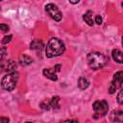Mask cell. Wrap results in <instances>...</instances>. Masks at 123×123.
Instances as JSON below:
<instances>
[{
    "label": "cell",
    "mask_w": 123,
    "mask_h": 123,
    "mask_svg": "<svg viewBox=\"0 0 123 123\" xmlns=\"http://www.w3.org/2000/svg\"><path fill=\"white\" fill-rule=\"evenodd\" d=\"M42 73L46 78H48L52 81L58 80V75H57V71L55 70V68H44Z\"/></svg>",
    "instance_id": "obj_10"
},
{
    "label": "cell",
    "mask_w": 123,
    "mask_h": 123,
    "mask_svg": "<svg viewBox=\"0 0 123 123\" xmlns=\"http://www.w3.org/2000/svg\"><path fill=\"white\" fill-rule=\"evenodd\" d=\"M111 57L113 61L118 63H123V53L118 49H113L111 51Z\"/></svg>",
    "instance_id": "obj_12"
},
{
    "label": "cell",
    "mask_w": 123,
    "mask_h": 123,
    "mask_svg": "<svg viewBox=\"0 0 123 123\" xmlns=\"http://www.w3.org/2000/svg\"><path fill=\"white\" fill-rule=\"evenodd\" d=\"M61 123H78V122L75 120H65V121H62Z\"/></svg>",
    "instance_id": "obj_22"
},
{
    "label": "cell",
    "mask_w": 123,
    "mask_h": 123,
    "mask_svg": "<svg viewBox=\"0 0 123 123\" xmlns=\"http://www.w3.org/2000/svg\"><path fill=\"white\" fill-rule=\"evenodd\" d=\"M12 35L5 36V37H3V39H2V43H3V44H8V43L12 40Z\"/></svg>",
    "instance_id": "obj_17"
},
{
    "label": "cell",
    "mask_w": 123,
    "mask_h": 123,
    "mask_svg": "<svg viewBox=\"0 0 123 123\" xmlns=\"http://www.w3.org/2000/svg\"><path fill=\"white\" fill-rule=\"evenodd\" d=\"M83 19L85 20V22L88 25V26H92L94 24V21L92 19V12L91 11H87L84 15H83Z\"/></svg>",
    "instance_id": "obj_15"
},
{
    "label": "cell",
    "mask_w": 123,
    "mask_h": 123,
    "mask_svg": "<svg viewBox=\"0 0 123 123\" xmlns=\"http://www.w3.org/2000/svg\"><path fill=\"white\" fill-rule=\"evenodd\" d=\"M40 108L42 110H50V109H60V97L54 96L50 100H44L40 103Z\"/></svg>",
    "instance_id": "obj_7"
},
{
    "label": "cell",
    "mask_w": 123,
    "mask_h": 123,
    "mask_svg": "<svg viewBox=\"0 0 123 123\" xmlns=\"http://www.w3.org/2000/svg\"><path fill=\"white\" fill-rule=\"evenodd\" d=\"M111 121L114 123H123V111H113L111 113Z\"/></svg>",
    "instance_id": "obj_9"
},
{
    "label": "cell",
    "mask_w": 123,
    "mask_h": 123,
    "mask_svg": "<svg viewBox=\"0 0 123 123\" xmlns=\"http://www.w3.org/2000/svg\"><path fill=\"white\" fill-rule=\"evenodd\" d=\"M18 62H19V64L21 66H27V65H29V64H31L33 62V59L30 56L23 54V55H21L19 57Z\"/></svg>",
    "instance_id": "obj_13"
},
{
    "label": "cell",
    "mask_w": 123,
    "mask_h": 123,
    "mask_svg": "<svg viewBox=\"0 0 123 123\" xmlns=\"http://www.w3.org/2000/svg\"><path fill=\"white\" fill-rule=\"evenodd\" d=\"M88 86H89V81L86 77H83L82 76V77L79 78V80H78V86H79L80 89L84 90V89L87 88Z\"/></svg>",
    "instance_id": "obj_14"
},
{
    "label": "cell",
    "mask_w": 123,
    "mask_h": 123,
    "mask_svg": "<svg viewBox=\"0 0 123 123\" xmlns=\"http://www.w3.org/2000/svg\"><path fill=\"white\" fill-rule=\"evenodd\" d=\"M45 12L48 13V15H49L52 19H54V20L57 21V22L61 21L62 18V12H61V11L59 10V8H58L55 4H53V3H48V4L45 6Z\"/></svg>",
    "instance_id": "obj_5"
},
{
    "label": "cell",
    "mask_w": 123,
    "mask_h": 123,
    "mask_svg": "<svg viewBox=\"0 0 123 123\" xmlns=\"http://www.w3.org/2000/svg\"><path fill=\"white\" fill-rule=\"evenodd\" d=\"M64 51H65L64 43L57 37H52V38H50V40L46 44L45 56L47 58H54V57H58V56L62 55Z\"/></svg>",
    "instance_id": "obj_1"
},
{
    "label": "cell",
    "mask_w": 123,
    "mask_h": 123,
    "mask_svg": "<svg viewBox=\"0 0 123 123\" xmlns=\"http://www.w3.org/2000/svg\"><path fill=\"white\" fill-rule=\"evenodd\" d=\"M6 54H7V50H6V48L4 46H2L1 47V62L4 61V58H5Z\"/></svg>",
    "instance_id": "obj_19"
},
{
    "label": "cell",
    "mask_w": 123,
    "mask_h": 123,
    "mask_svg": "<svg viewBox=\"0 0 123 123\" xmlns=\"http://www.w3.org/2000/svg\"><path fill=\"white\" fill-rule=\"evenodd\" d=\"M86 60H87L88 66L93 70H98L104 67L109 62V58L100 52L88 53L86 56Z\"/></svg>",
    "instance_id": "obj_2"
},
{
    "label": "cell",
    "mask_w": 123,
    "mask_h": 123,
    "mask_svg": "<svg viewBox=\"0 0 123 123\" xmlns=\"http://www.w3.org/2000/svg\"><path fill=\"white\" fill-rule=\"evenodd\" d=\"M121 43H122V46H123V37H122V41H121Z\"/></svg>",
    "instance_id": "obj_24"
},
{
    "label": "cell",
    "mask_w": 123,
    "mask_h": 123,
    "mask_svg": "<svg viewBox=\"0 0 123 123\" xmlns=\"http://www.w3.org/2000/svg\"><path fill=\"white\" fill-rule=\"evenodd\" d=\"M123 85V71H118L113 75V79L109 86V92L111 94L114 93Z\"/></svg>",
    "instance_id": "obj_6"
},
{
    "label": "cell",
    "mask_w": 123,
    "mask_h": 123,
    "mask_svg": "<svg viewBox=\"0 0 123 123\" xmlns=\"http://www.w3.org/2000/svg\"><path fill=\"white\" fill-rule=\"evenodd\" d=\"M0 29H1V31H2L3 33H7V32L10 30L9 26H8V25H6V24H4V23L0 24Z\"/></svg>",
    "instance_id": "obj_18"
},
{
    "label": "cell",
    "mask_w": 123,
    "mask_h": 123,
    "mask_svg": "<svg viewBox=\"0 0 123 123\" xmlns=\"http://www.w3.org/2000/svg\"><path fill=\"white\" fill-rule=\"evenodd\" d=\"M116 100H117L118 104H120V105L123 106V88H121L120 91L118 92L117 97H116Z\"/></svg>",
    "instance_id": "obj_16"
},
{
    "label": "cell",
    "mask_w": 123,
    "mask_h": 123,
    "mask_svg": "<svg viewBox=\"0 0 123 123\" xmlns=\"http://www.w3.org/2000/svg\"><path fill=\"white\" fill-rule=\"evenodd\" d=\"M121 6H122V7H123V2H122V3H121Z\"/></svg>",
    "instance_id": "obj_26"
},
{
    "label": "cell",
    "mask_w": 123,
    "mask_h": 123,
    "mask_svg": "<svg viewBox=\"0 0 123 123\" xmlns=\"http://www.w3.org/2000/svg\"><path fill=\"white\" fill-rule=\"evenodd\" d=\"M54 68H55V70H56L57 72H59V71L61 70V68H62V66H61V64H57V65H56V66H55Z\"/></svg>",
    "instance_id": "obj_23"
},
{
    "label": "cell",
    "mask_w": 123,
    "mask_h": 123,
    "mask_svg": "<svg viewBox=\"0 0 123 123\" xmlns=\"http://www.w3.org/2000/svg\"><path fill=\"white\" fill-rule=\"evenodd\" d=\"M25 123H33V122H29V121H27V122H25Z\"/></svg>",
    "instance_id": "obj_25"
},
{
    "label": "cell",
    "mask_w": 123,
    "mask_h": 123,
    "mask_svg": "<svg viewBox=\"0 0 123 123\" xmlns=\"http://www.w3.org/2000/svg\"><path fill=\"white\" fill-rule=\"evenodd\" d=\"M95 23L98 25L102 24V17L100 15H95Z\"/></svg>",
    "instance_id": "obj_20"
},
{
    "label": "cell",
    "mask_w": 123,
    "mask_h": 123,
    "mask_svg": "<svg viewBox=\"0 0 123 123\" xmlns=\"http://www.w3.org/2000/svg\"><path fill=\"white\" fill-rule=\"evenodd\" d=\"M92 108L94 111L93 117L95 119L105 116L109 111V105L106 100H97L92 104Z\"/></svg>",
    "instance_id": "obj_4"
},
{
    "label": "cell",
    "mask_w": 123,
    "mask_h": 123,
    "mask_svg": "<svg viewBox=\"0 0 123 123\" xmlns=\"http://www.w3.org/2000/svg\"><path fill=\"white\" fill-rule=\"evenodd\" d=\"M16 62H13L12 60L7 61V62H1V68L2 70L7 71L8 73L11 72H15L16 71Z\"/></svg>",
    "instance_id": "obj_8"
},
{
    "label": "cell",
    "mask_w": 123,
    "mask_h": 123,
    "mask_svg": "<svg viewBox=\"0 0 123 123\" xmlns=\"http://www.w3.org/2000/svg\"><path fill=\"white\" fill-rule=\"evenodd\" d=\"M44 48V43L39 39H34L30 44V49L35 51H41Z\"/></svg>",
    "instance_id": "obj_11"
},
{
    "label": "cell",
    "mask_w": 123,
    "mask_h": 123,
    "mask_svg": "<svg viewBox=\"0 0 123 123\" xmlns=\"http://www.w3.org/2000/svg\"><path fill=\"white\" fill-rule=\"evenodd\" d=\"M0 120H1V123H9L10 122V119L8 117H4V116H2L0 118Z\"/></svg>",
    "instance_id": "obj_21"
},
{
    "label": "cell",
    "mask_w": 123,
    "mask_h": 123,
    "mask_svg": "<svg viewBox=\"0 0 123 123\" xmlns=\"http://www.w3.org/2000/svg\"><path fill=\"white\" fill-rule=\"evenodd\" d=\"M17 81H18V73H17V71L8 73L2 78L1 86H2V88L4 90L12 91L16 86Z\"/></svg>",
    "instance_id": "obj_3"
}]
</instances>
